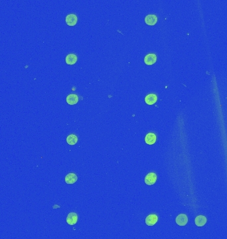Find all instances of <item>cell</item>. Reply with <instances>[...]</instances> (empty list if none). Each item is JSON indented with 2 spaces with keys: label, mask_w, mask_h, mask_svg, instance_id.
<instances>
[{
  "label": "cell",
  "mask_w": 227,
  "mask_h": 239,
  "mask_svg": "<svg viewBox=\"0 0 227 239\" xmlns=\"http://www.w3.org/2000/svg\"><path fill=\"white\" fill-rule=\"evenodd\" d=\"M77 57L76 54H69L66 57L65 61L66 63L69 65H74L77 61Z\"/></svg>",
  "instance_id": "13"
},
{
  "label": "cell",
  "mask_w": 227,
  "mask_h": 239,
  "mask_svg": "<svg viewBox=\"0 0 227 239\" xmlns=\"http://www.w3.org/2000/svg\"><path fill=\"white\" fill-rule=\"evenodd\" d=\"M207 218L204 215L197 216L195 219V225L197 227H203L207 223Z\"/></svg>",
  "instance_id": "12"
},
{
  "label": "cell",
  "mask_w": 227,
  "mask_h": 239,
  "mask_svg": "<svg viewBox=\"0 0 227 239\" xmlns=\"http://www.w3.org/2000/svg\"><path fill=\"white\" fill-rule=\"evenodd\" d=\"M145 22L148 25H154L158 22V17L155 15H147L145 17Z\"/></svg>",
  "instance_id": "7"
},
{
  "label": "cell",
  "mask_w": 227,
  "mask_h": 239,
  "mask_svg": "<svg viewBox=\"0 0 227 239\" xmlns=\"http://www.w3.org/2000/svg\"><path fill=\"white\" fill-rule=\"evenodd\" d=\"M78 221V215L75 213H70L66 217V223L69 225H74Z\"/></svg>",
  "instance_id": "5"
},
{
  "label": "cell",
  "mask_w": 227,
  "mask_h": 239,
  "mask_svg": "<svg viewBox=\"0 0 227 239\" xmlns=\"http://www.w3.org/2000/svg\"><path fill=\"white\" fill-rule=\"evenodd\" d=\"M66 100L69 105H74L79 102V97H78L76 94H71L66 97Z\"/></svg>",
  "instance_id": "10"
},
{
  "label": "cell",
  "mask_w": 227,
  "mask_h": 239,
  "mask_svg": "<svg viewBox=\"0 0 227 239\" xmlns=\"http://www.w3.org/2000/svg\"><path fill=\"white\" fill-rule=\"evenodd\" d=\"M157 175L155 173H149L145 177V183L147 185H152L157 181Z\"/></svg>",
  "instance_id": "1"
},
{
  "label": "cell",
  "mask_w": 227,
  "mask_h": 239,
  "mask_svg": "<svg viewBox=\"0 0 227 239\" xmlns=\"http://www.w3.org/2000/svg\"><path fill=\"white\" fill-rule=\"evenodd\" d=\"M176 221L179 226H185L188 223V217L185 214H180L176 217Z\"/></svg>",
  "instance_id": "4"
},
{
  "label": "cell",
  "mask_w": 227,
  "mask_h": 239,
  "mask_svg": "<svg viewBox=\"0 0 227 239\" xmlns=\"http://www.w3.org/2000/svg\"><path fill=\"white\" fill-rule=\"evenodd\" d=\"M157 61V56L155 54L151 53L147 54L144 58V62L147 65H152Z\"/></svg>",
  "instance_id": "3"
},
{
  "label": "cell",
  "mask_w": 227,
  "mask_h": 239,
  "mask_svg": "<svg viewBox=\"0 0 227 239\" xmlns=\"http://www.w3.org/2000/svg\"><path fill=\"white\" fill-rule=\"evenodd\" d=\"M77 179V175L73 173H70V174H69L65 176V182L67 184H73V183L76 182Z\"/></svg>",
  "instance_id": "11"
},
{
  "label": "cell",
  "mask_w": 227,
  "mask_h": 239,
  "mask_svg": "<svg viewBox=\"0 0 227 239\" xmlns=\"http://www.w3.org/2000/svg\"><path fill=\"white\" fill-rule=\"evenodd\" d=\"M156 139V135L154 133H149L146 135V138H145V142L148 145H153L155 143Z\"/></svg>",
  "instance_id": "9"
},
{
  "label": "cell",
  "mask_w": 227,
  "mask_h": 239,
  "mask_svg": "<svg viewBox=\"0 0 227 239\" xmlns=\"http://www.w3.org/2000/svg\"><path fill=\"white\" fill-rule=\"evenodd\" d=\"M78 142V138L76 135L74 134H70L68 135V137L66 138V142L68 143V144L70 146L75 145Z\"/></svg>",
  "instance_id": "14"
},
{
  "label": "cell",
  "mask_w": 227,
  "mask_h": 239,
  "mask_svg": "<svg viewBox=\"0 0 227 239\" xmlns=\"http://www.w3.org/2000/svg\"><path fill=\"white\" fill-rule=\"evenodd\" d=\"M158 100L157 95L155 94H149L145 98V102L148 105H153Z\"/></svg>",
  "instance_id": "8"
},
{
  "label": "cell",
  "mask_w": 227,
  "mask_h": 239,
  "mask_svg": "<svg viewBox=\"0 0 227 239\" xmlns=\"http://www.w3.org/2000/svg\"><path fill=\"white\" fill-rule=\"evenodd\" d=\"M158 220V216L154 214L149 215L146 218V224L147 226H154Z\"/></svg>",
  "instance_id": "6"
},
{
  "label": "cell",
  "mask_w": 227,
  "mask_h": 239,
  "mask_svg": "<svg viewBox=\"0 0 227 239\" xmlns=\"http://www.w3.org/2000/svg\"><path fill=\"white\" fill-rule=\"evenodd\" d=\"M78 17L75 14H69L66 16L65 21L69 26H74L77 23Z\"/></svg>",
  "instance_id": "2"
}]
</instances>
